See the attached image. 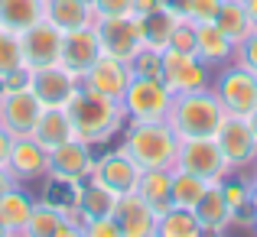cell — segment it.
<instances>
[{
  "label": "cell",
  "instance_id": "ab89813d",
  "mask_svg": "<svg viewBox=\"0 0 257 237\" xmlns=\"http://www.w3.org/2000/svg\"><path fill=\"white\" fill-rule=\"evenodd\" d=\"M85 237H124L117 227V221L111 218H94V221H85Z\"/></svg>",
  "mask_w": 257,
  "mask_h": 237
},
{
  "label": "cell",
  "instance_id": "681fc988",
  "mask_svg": "<svg viewBox=\"0 0 257 237\" xmlns=\"http://www.w3.org/2000/svg\"><path fill=\"white\" fill-rule=\"evenodd\" d=\"M254 182H257V179H254Z\"/></svg>",
  "mask_w": 257,
  "mask_h": 237
},
{
  "label": "cell",
  "instance_id": "d590c367",
  "mask_svg": "<svg viewBox=\"0 0 257 237\" xmlns=\"http://www.w3.org/2000/svg\"><path fill=\"white\" fill-rule=\"evenodd\" d=\"M166 49H176V52H189V56H195V23L192 20H176L173 26V36H170V46Z\"/></svg>",
  "mask_w": 257,
  "mask_h": 237
},
{
  "label": "cell",
  "instance_id": "bcb514c9",
  "mask_svg": "<svg viewBox=\"0 0 257 237\" xmlns=\"http://www.w3.org/2000/svg\"><path fill=\"white\" fill-rule=\"evenodd\" d=\"M247 120H251V127H254V133H257V107H254L251 114H247Z\"/></svg>",
  "mask_w": 257,
  "mask_h": 237
},
{
  "label": "cell",
  "instance_id": "5b68a950",
  "mask_svg": "<svg viewBox=\"0 0 257 237\" xmlns=\"http://www.w3.org/2000/svg\"><path fill=\"white\" fill-rule=\"evenodd\" d=\"M124 111L134 120H166L173 104V91L163 85V78H140L134 75L124 91Z\"/></svg>",
  "mask_w": 257,
  "mask_h": 237
},
{
  "label": "cell",
  "instance_id": "4fadbf2b",
  "mask_svg": "<svg viewBox=\"0 0 257 237\" xmlns=\"http://www.w3.org/2000/svg\"><path fill=\"white\" fill-rule=\"evenodd\" d=\"M131 78H134L131 65H127L124 59L104 56V52H101V56L94 59V65L85 72L88 88L104 94V98H111V101H117V104L124 101V91H127V85H131Z\"/></svg>",
  "mask_w": 257,
  "mask_h": 237
},
{
  "label": "cell",
  "instance_id": "f1b7e54d",
  "mask_svg": "<svg viewBox=\"0 0 257 237\" xmlns=\"http://www.w3.org/2000/svg\"><path fill=\"white\" fill-rule=\"evenodd\" d=\"M30 211H33V201L26 192L20 188H10V192L0 198V221H4L7 231H23L26 221H30Z\"/></svg>",
  "mask_w": 257,
  "mask_h": 237
},
{
  "label": "cell",
  "instance_id": "7402d4cb",
  "mask_svg": "<svg viewBox=\"0 0 257 237\" xmlns=\"http://www.w3.org/2000/svg\"><path fill=\"white\" fill-rule=\"evenodd\" d=\"M30 137L36 140L39 146H46V150H56V146H62L65 140H72L75 133H72L65 107H46L43 117H39V124H36V130H33Z\"/></svg>",
  "mask_w": 257,
  "mask_h": 237
},
{
  "label": "cell",
  "instance_id": "8992f818",
  "mask_svg": "<svg viewBox=\"0 0 257 237\" xmlns=\"http://www.w3.org/2000/svg\"><path fill=\"white\" fill-rule=\"evenodd\" d=\"M20 49H23V65L30 72L59 65V52H62V30L49 20H36L20 33Z\"/></svg>",
  "mask_w": 257,
  "mask_h": 237
},
{
  "label": "cell",
  "instance_id": "277c9868",
  "mask_svg": "<svg viewBox=\"0 0 257 237\" xmlns=\"http://www.w3.org/2000/svg\"><path fill=\"white\" fill-rule=\"evenodd\" d=\"M173 166L186 169V172L199 175L205 182H221L228 175V169H231V162L225 159L215 137H192V140H179Z\"/></svg>",
  "mask_w": 257,
  "mask_h": 237
},
{
  "label": "cell",
  "instance_id": "f546056e",
  "mask_svg": "<svg viewBox=\"0 0 257 237\" xmlns=\"http://www.w3.org/2000/svg\"><path fill=\"white\" fill-rule=\"evenodd\" d=\"M78 192H82V185H78L75 179L52 175L49 185H46L43 201H46V205H52V208H59L62 214H69V211H75V208H78Z\"/></svg>",
  "mask_w": 257,
  "mask_h": 237
},
{
  "label": "cell",
  "instance_id": "7a4b0ae2",
  "mask_svg": "<svg viewBox=\"0 0 257 237\" xmlns=\"http://www.w3.org/2000/svg\"><path fill=\"white\" fill-rule=\"evenodd\" d=\"M221 117H225V107L215 98L212 91H189V94H173L170 104V127L176 130L179 140H192V137H215Z\"/></svg>",
  "mask_w": 257,
  "mask_h": 237
},
{
  "label": "cell",
  "instance_id": "e0dca14e",
  "mask_svg": "<svg viewBox=\"0 0 257 237\" xmlns=\"http://www.w3.org/2000/svg\"><path fill=\"white\" fill-rule=\"evenodd\" d=\"M30 88L43 107H65V101L75 94V75L65 72L62 65H49V69L33 72Z\"/></svg>",
  "mask_w": 257,
  "mask_h": 237
},
{
  "label": "cell",
  "instance_id": "e575fe53",
  "mask_svg": "<svg viewBox=\"0 0 257 237\" xmlns=\"http://www.w3.org/2000/svg\"><path fill=\"white\" fill-rule=\"evenodd\" d=\"M218 185H221V192H225V201H228V208H231V214L251 208V192H254V188L247 185V182H241V179H221Z\"/></svg>",
  "mask_w": 257,
  "mask_h": 237
},
{
  "label": "cell",
  "instance_id": "d6a6232c",
  "mask_svg": "<svg viewBox=\"0 0 257 237\" xmlns=\"http://www.w3.org/2000/svg\"><path fill=\"white\" fill-rule=\"evenodd\" d=\"M23 69V49H20V33L0 26V78Z\"/></svg>",
  "mask_w": 257,
  "mask_h": 237
},
{
  "label": "cell",
  "instance_id": "484cf974",
  "mask_svg": "<svg viewBox=\"0 0 257 237\" xmlns=\"http://www.w3.org/2000/svg\"><path fill=\"white\" fill-rule=\"evenodd\" d=\"M36 20H43V0H0V26L23 33Z\"/></svg>",
  "mask_w": 257,
  "mask_h": 237
},
{
  "label": "cell",
  "instance_id": "7dc6e473",
  "mask_svg": "<svg viewBox=\"0 0 257 237\" xmlns=\"http://www.w3.org/2000/svg\"><path fill=\"white\" fill-rule=\"evenodd\" d=\"M251 205H254V218H257V182H254V192H251Z\"/></svg>",
  "mask_w": 257,
  "mask_h": 237
},
{
  "label": "cell",
  "instance_id": "83f0119b",
  "mask_svg": "<svg viewBox=\"0 0 257 237\" xmlns=\"http://www.w3.org/2000/svg\"><path fill=\"white\" fill-rule=\"evenodd\" d=\"M215 26L238 46L241 39L251 33V20H247V13H244V4H241V0H225L221 10H218V17H215Z\"/></svg>",
  "mask_w": 257,
  "mask_h": 237
},
{
  "label": "cell",
  "instance_id": "d4e9b609",
  "mask_svg": "<svg viewBox=\"0 0 257 237\" xmlns=\"http://www.w3.org/2000/svg\"><path fill=\"white\" fill-rule=\"evenodd\" d=\"M157 237H202V224L192 208L173 205L157 214Z\"/></svg>",
  "mask_w": 257,
  "mask_h": 237
},
{
  "label": "cell",
  "instance_id": "cb8c5ba5",
  "mask_svg": "<svg viewBox=\"0 0 257 237\" xmlns=\"http://www.w3.org/2000/svg\"><path fill=\"white\" fill-rule=\"evenodd\" d=\"M117 198L120 195H114L111 188L98 185V182H88V185L78 192V211H82L85 221H94V218H111L114 208H117Z\"/></svg>",
  "mask_w": 257,
  "mask_h": 237
},
{
  "label": "cell",
  "instance_id": "c3c4849f",
  "mask_svg": "<svg viewBox=\"0 0 257 237\" xmlns=\"http://www.w3.org/2000/svg\"><path fill=\"white\" fill-rule=\"evenodd\" d=\"M0 237H10V231L4 227V221H0Z\"/></svg>",
  "mask_w": 257,
  "mask_h": 237
},
{
  "label": "cell",
  "instance_id": "d6986e66",
  "mask_svg": "<svg viewBox=\"0 0 257 237\" xmlns=\"http://www.w3.org/2000/svg\"><path fill=\"white\" fill-rule=\"evenodd\" d=\"M137 195L157 214L173 208V169H144L137 182Z\"/></svg>",
  "mask_w": 257,
  "mask_h": 237
},
{
  "label": "cell",
  "instance_id": "3957f363",
  "mask_svg": "<svg viewBox=\"0 0 257 237\" xmlns=\"http://www.w3.org/2000/svg\"><path fill=\"white\" fill-rule=\"evenodd\" d=\"M179 137L170 120H137L124 140V153L140 169H170L176 159Z\"/></svg>",
  "mask_w": 257,
  "mask_h": 237
},
{
  "label": "cell",
  "instance_id": "ba28073f",
  "mask_svg": "<svg viewBox=\"0 0 257 237\" xmlns=\"http://www.w3.org/2000/svg\"><path fill=\"white\" fill-rule=\"evenodd\" d=\"M215 143L221 146V153H225V159L231 166H247V162L257 159V133L251 120L241 117V114L225 111L218 130H215Z\"/></svg>",
  "mask_w": 257,
  "mask_h": 237
},
{
  "label": "cell",
  "instance_id": "b9f144b4",
  "mask_svg": "<svg viewBox=\"0 0 257 237\" xmlns=\"http://www.w3.org/2000/svg\"><path fill=\"white\" fill-rule=\"evenodd\" d=\"M186 7H189V0H163V10H170L173 17H186Z\"/></svg>",
  "mask_w": 257,
  "mask_h": 237
},
{
  "label": "cell",
  "instance_id": "ffe728a7",
  "mask_svg": "<svg viewBox=\"0 0 257 237\" xmlns=\"http://www.w3.org/2000/svg\"><path fill=\"white\" fill-rule=\"evenodd\" d=\"M192 211H195V218H199L202 231H212L215 234V231H221V227L231 224V208H228L225 192H221L218 182H212V185L205 188V195L199 198V205H195Z\"/></svg>",
  "mask_w": 257,
  "mask_h": 237
},
{
  "label": "cell",
  "instance_id": "ee69618b",
  "mask_svg": "<svg viewBox=\"0 0 257 237\" xmlns=\"http://www.w3.org/2000/svg\"><path fill=\"white\" fill-rule=\"evenodd\" d=\"M241 4H244V13L251 20V30H257V0H241Z\"/></svg>",
  "mask_w": 257,
  "mask_h": 237
},
{
  "label": "cell",
  "instance_id": "5bb4252c",
  "mask_svg": "<svg viewBox=\"0 0 257 237\" xmlns=\"http://www.w3.org/2000/svg\"><path fill=\"white\" fill-rule=\"evenodd\" d=\"M101 56V43L94 26H82V30H69L62 33V52H59V65L72 75H85L94 65V59Z\"/></svg>",
  "mask_w": 257,
  "mask_h": 237
},
{
  "label": "cell",
  "instance_id": "f35d334b",
  "mask_svg": "<svg viewBox=\"0 0 257 237\" xmlns=\"http://www.w3.org/2000/svg\"><path fill=\"white\" fill-rule=\"evenodd\" d=\"M131 4L134 0H91L94 17H131Z\"/></svg>",
  "mask_w": 257,
  "mask_h": 237
},
{
  "label": "cell",
  "instance_id": "4dcf8cb0",
  "mask_svg": "<svg viewBox=\"0 0 257 237\" xmlns=\"http://www.w3.org/2000/svg\"><path fill=\"white\" fill-rule=\"evenodd\" d=\"M208 185H212V182L199 179V175L186 172V169H176V172H173V205L195 208V205H199V198L205 195Z\"/></svg>",
  "mask_w": 257,
  "mask_h": 237
},
{
  "label": "cell",
  "instance_id": "1f68e13d",
  "mask_svg": "<svg viewBox=\"0 0 257 237\" xmlns=\"http://www.w3.org/2000/svg\"><path fill=\"white\" fill-rule=\"evenodd\" d=\"M62 224H65V214L59 211V208H52V205H46V201H43V205H33L30 221H26L23 231L30 234V237H52Z\"/></svg>",
  "mask_w": 257,
  "mask_h": 237
},
{
  "label": "cell",
  "instance_id": "2e32d148",
  "mask_svg": "<svg viewBox=\"0 0 257 237\" xmlns=\"http://www.w3.org/2000/svg\"><path fill=\"white\" fill-rule=\"evenodd\" d=\"M49 169H52V175H65V179H75V182L88 179L91 169H94L91 146H88L85 140H78V137L65 140L62 146L49 150Z\"/></svg>",
  "mask_w": 257,
  "mask_h": 237
},
{
  "label": "cell",
  "instance_id": "603a6c76",
  "mask_svg": "<svg viewBox=\"0 0 257 237\" xmlns=\"http://www.w3.org/2000/svg\"><path fill=\"white\" fill-rule=\"evenodd\" d=\"M231 52H234V43L215 23H195V56L205 65L225 62Z\"/></svg>",
  "mask_w": 257,
  "mask_h": 237
},
{
  "label": "cell",
  "instance_id": "60d3db41",
  "mask_svg": "<svg viewBox=\"0 0 257 237\" xmlns=\"http://www.w3.org/2000/svg\"><path fill=\"white\" fill-rule=\"evenodd\" d=\"M10 150H13L10 130H0V169H7V162H10Z\"/></svg>",
  "mask_w": 257,
  "mask_h": 237
},
{
  "label": "cell",
  "instance_id": "44dd1931",
  "mask_svg": "<svg viewBox=\"0 0 257 237\" xmlns=\"http://www.w3.org/2000/svg\"><path fill=\"white\" fill-rule=\"evenodd\" d=\"M7 166L17 175H23V179H33V175H39L43 169H49V150L39 146L33 137H20V140H13L10 162H7Z\"/></svg>",
  "mask_w": 257,
  "mask_h": 237
},
{
  "label": "cell",
  "instance_id": "8fae6325",
  "mask_svg": "<svg viewBox=\"0 0 257 237\" xmlns=\"http://www.w3.org/2000/svg\"><path fill=\"white\" fill-rule=\"evenodd\" d=\"M140 172H144V169L127 156L124 150H120V153H107V156H98V159H94L91 179L98 182V185L111 188L114 195H131V192H137Z\"/></svg>",
  "mask_w": 257,
  "mask_h": 237
},
{
  "label": "cell",
  "instance_id": "6da1fadb",
  "mask_svg": "<svg viewBox=\"0 0 257 237\" xmlns=\"http://www.w3.org/2000/svg\"><path fill=\"white\" fill-rule=\"evenodd\" d=\"M65 114H69L72 133H75L78 140H85V143H101V140H107L117 130L124 111L117 107V101L104 98V94L91 91V88H85V91L75 88V94L65 101Z\"/></svg>",
  "mask_w": 257,
  "mask_h": 237
},
{
  "label": "cell",
  "instance_id": "f6af8a7d",
  "mask_svg": "<svg viewBox=\"0 0 257 237\" xmlns=\"http://www.w3.org/2000/svg\"><path fill=\"white\" fill-rule=\"evenodd\" d=\"M10 188H13V182H10V175H7V172H4V169H0V198H4V195H7V192H10Z\"/></svg>",
  "mask_w": 257,
  "mask_h": 237
},
{
  "label": "cell",
  "instance_id": "4316f807",
  "mask_svg": "<svg viewBox=\"0 0 257 237\" xmlns=\"http://www.w3.org/2000/svg\"><path fill=\"white\" fill-rule=\"evenodd\" d=\"M137 20H140V33H144V46L163 52L166 46H170L173 26H176L179 17H173L170 10H153V13H147V17H137Z\"/></svg>",
  "mask_w": 257,
  "mask_h": 237
},
{
  "label": "cell",
  "instance_id": "836d02e7",
  "mask_svg": "<svg viewBox=\"0 0 257 237\" xmlns=\"http://www.w3.org/2000/svg\"><path fill=\"white\" fill-rule=\"evenodd\" d=\"M127 65H131V72L140 75V78H163V56H160L157 49H150V46L137 49Z\"/></svg>",
  "mask_w": 257,
  "mask_h": 237
},
{
  "label": "cell",
  "instance_id": "52a82bcc",
  "mask_svg": "<svg viewBox=\"0 0 257 237\" xmlns=\"http://www.w3.org/2000/svg\"><path fill=\"white\" fill-rule=\"evenodd\" d=\"M94 33H98V43L104 56L124 59L131 62L134 52L144 49V33H140V20L134 17H101L94 20Z\"/></svg>",
  "mask_w": 257,
  "mask_h": 237
},
{
  "label": "cell",
  "instance_id": "7c38bea8",
  "mask_svg": "<svg viewBox=\"0 0 257 237\" xmlns=\"http://www.w3.org/2000/svg\"><path fill=\"white\" fill-rule=\"evenodd\" d=\"M46 107L39 104V98L33 94V88H23V91H10L4 94V104H0V114H4V124L10 130L13 140L30 137L36 130L39 117H43Z\"/></svg>",
  "mask_w": 257,
  "mask_h": 237
},
{
  "label": "cell",
  "instance_id": "ac0fdd59",
  "mask_svg": "<svg viewBox=\"0 0 257 237\" xmlns=\"http://www.w3.org/2000/svg\"><path fill=\"white\" fill-rule=\"evenodd\" d=\"M43 17L62 33L82 30V26H91V20H98L91 0H43Z\"/></svg>",
  "mask_w": 257,
  "mask_h": 237
},
{
  "label": "cell",
  "instance_id": "7bdbcfd3",
  "mask_svg": "<svg viewBox=\"0 0 257 237\" xmlns=\"http://www.w3.org/2000/svg\"><path fill=\"white\" fill-rule=\"evenodd\" d=\"M52 237H85V231H78V227L72 224V221H65V224L59 227V231L52 234Z\"/></svg>",
  "mask_w": 257,
  "mask_h": 237
},
{
  "label": "cell",
  "instance_id": "9a60e30c",
  "mask_svg": "<svg viewBox=\"0 0 257 237\" xmlns=\"http://www.w3.org/2000/svg\"><path fill=\"white\" fill-rule=\"evenodd\" d=\"M114 221H117V227H120L124 237H153L157 234V211H153L137 192L117 198Z\"/></svg>",
  "mask_w": 257,
  "mask_h": 237
},
{
  "label": "cell",
  "instance_id": "74e56055",
  "mask_svg": "<svg viewBox=\"0 0 257 237\" xmlns=\"http://www.w3.org/2000/svg\"><path fill=\"white\" fill-rule=\"evenodd\" d=\"M234 49H238V56H241L238 62L244 65V69H251L254 75H257V30H251V33H247V36L241 39V43L234 46Z\"/></svg>",
  "mask_w": 257,
  "mask_h": 237
},
{
  "label": "cell",
  "instance_id": "30bf717a",
  "mask_svg": "<svg viewBox=\"0 0 257 237\" xmlns=\"http://www.w3.org/2000/svg\"><path fill=\"white\" fill-rule=\"evenodd\" d=\"M215 98L221 101V107H225L228 114H241V117H247V114L257 107V75L251 69H244V65L228 69L225 75L218 78Z\"/></svg>",
  "mask_w": 257,
  "mask_h": 237
},
{
  "label": "cell",
  "instance_id": "8d00e7d4",
  "mask_svg": "<svg viewBox=\"0 0 257 237\" xmlns=\"http://www.w3.org/2000/svg\"><path fill=\"white\" fill-rule=\"evenodd\" d=\"M221 4H225V0H189L186 20H192V23H215Z\"/></svg>",
  "mask_w": 257,
  "mask_h": 237
},
{
  "label": "cell",
  "instance_id": "9c48e42d",
  "mask_svg": "<svg viewBox=\"0 0 257 237\" xmlns=\"http://www.w3.org/2000/svg\"><path fill=\"white\" fill-rule=\"evenodd\" d=\"M163 85L173 94H189V91H202L208 81L205 62L199 56L189 52H176V49H163Z\"/></svg>",
  "mask_w": 257,
  "mask_h": 237
}]
</instances>
